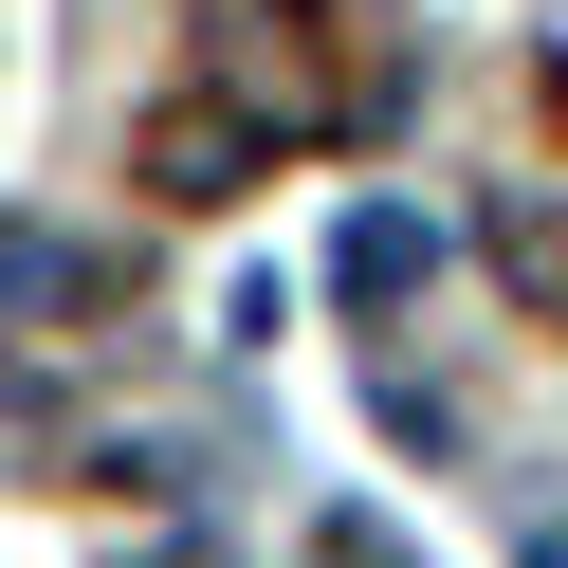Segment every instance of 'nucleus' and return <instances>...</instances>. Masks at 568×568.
<instances>
[{
  "label": "nucleus",
  "mask_w": 568,
  "mask_h": 568,
  "mask_svg": "<svg viewBox=\"0 0 568 568\" xmlns=\"http://www.w3.org/2000/svg\"><path fill=\"white\" fill-rule=\"evenodd\" d=\"M92 294H111V257H92V239L0 221V331H38V312H92Z\"/></svg>",
  "instance_id": "nucleus-1"
},
{
  "label": "nucleus",
  "mask_w": 568,
  "mask_h": 568,
  "mask_svg": "<svg viewBox=\"0 0 568 568\" xmlns=\"http://www.w3.org/2000/svg\"><path fill=\"white\" fill-rule=\"evenodd\" d=\"M422 275H440V221H404V202H367V221L331 239V294H348V312H404Z\"/></svg>",
  "instance_id": "nucleus-2"
},
{
  "label": "nucleus",
  "mask_w": 568,
  "mask_h": 568,
  "mask_svg": "<svg viewBox=\"0 0 568 568\" xmlns=\"http://www.w3.org/2000/svg\"><path fill=\"white\" fill-rule=\"evenodd\" d=\"M148 165H165V202H221L239 165H257V129H239V111H165V129H148Z\"/></svg>",
  "instance_id": "nucleus-3"
},
{
  "label": "nucleus",
  "mask_w": 568,
  "mask_h": 568,
  "mask_svg": "<svg viewBox=\"0 0 568 568\" xmlns=\"http://www.w3.org/2000/svg\"><path fill=\"white\" fill-rule=\"evenodd\" d=\"M495 257H514V294H568V221H550V202H514V221H495Z\"/></svg>",
  "instance_id": "nucleus-4"
},
{
  "label": "nucleus",
  "mask_w": 568,
  "mask_h": 568,
  "mask_svg": "<svg viewBox=\"0 0 568 568\" xmlns=\"http://www.w3.org/2000/svg\"><path fill=\"white\" fill-rule=\"evenodd\" d=\"M514 568H568V514H531V531H514Z\"/></svg>",
  "instance_id": "nucleus-5"
}]
</instances>
